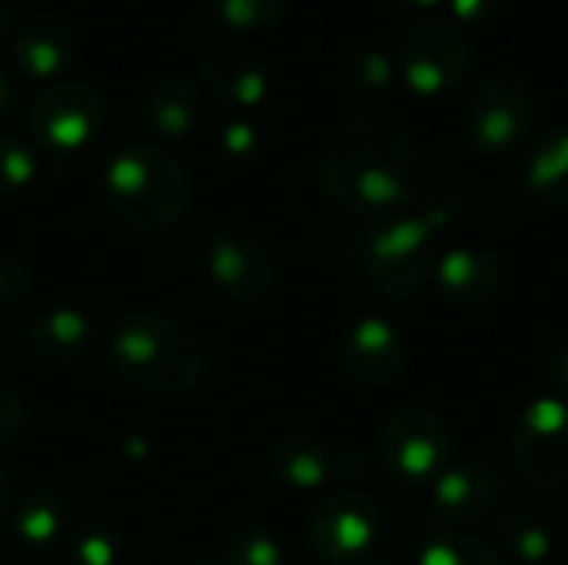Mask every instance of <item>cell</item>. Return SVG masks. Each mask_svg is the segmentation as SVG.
<instances>
[{"label": "cell", "instance_id": "cell-1", "mask_svg": "<svg viewBox=\"0 0 568 565\" xmlns=\"http://www.w3.org/2000/svg\"><path fill=\"white\" fill-rule=\"evenodd\" d=\"M316 170L326 193L359 220L389 216L416 196V140L389 113H359L323 140Z\"/></svg>", "mask_w": 568, "mask_h": 565}, {"label": "cell", "instance_id": "cell-2", "mask_svg": "<svg viewBox=\"0 0 568 565\" xmlns=\"http://www.w3.org/2000/svg\"><path fill=\"white\" fill-rule=\"evenodd\" d=\"M106 356L116 376L146 396H183L203 376L196 333L160 313L123 316L106 336Z\"/></svg>", "mask_w": 568, "mask_h": 565}, {"label": "cell", "instance_id": "cell-3", "mask_svg": "<svg viewBox=\"0 0 568 565\" xmlns=\"http://www.w3.org/2000/svg\"><path fill=\"white\" fill-rule=\"evenodd\" d=\"M103 196L123 226L156 236L180 223L190 203V180L173 153L153 143H133L106 160Z\"/></svg>", "mask_w": 568, "mask_h": 565}, {"label": "cell", "instance_id": "cell-4", "mask_svg": "<svg viewBox=\"0 0 568 565\" xmlns=\"http://www.w3.org/2000/svg\"><path fill=\"white\" fill-rule=\"evenodd\" d=\"M439 223L423 210L363 220L339 240L346 266L386 296H409L429 273V240Z\"/></svg>", "mask_w": 568, "mask_h": 565}, {"label": "cell", "instance_id": "cell-5", "mask_svg": "<svg viewBox=\"0 0 568 565\" xmlns=\"http://www.w3.org/2000/svg\"><path fill=\"white\" fill-rule=\"evenodd\" d=\"M473 67V50L453 17L426 13L413 20L399 40V73L419 97H443L456 90Z\"/></svg>", "mask_w": 568, "mask_h": 565}, {"label": "cell", "instance_id": "cell-6", "mask_svg": "<svg viewBox=\"0 0 568 565\" xmlns=\"http://www.w3.org/2000/svg\"><path fill=\"white\" fill-rule=\"evenodd\" d=\"M536 123V100L526 80L509 70L483 77L466 103L469 143L486 157L516 153Z\"/></svg>", "mask_w": 568, "mask_h": 565}, {"label": "cell", "instance_id": "cell-7", "mask_svg": "<svg viewBox=\"0 0 568 565\" xmlns=\"http://www.w3.org/2000/svg\"><path fill=\"white\" fill-rule=\"evenodd\" d=\"M106 100L87 83H53L30 103V137L40 150L70 157L106 130Z\"/></svg>", "mask_w": 568, "mask_h": 565}, {"label": "cell", "instance_id": "cell-8", "mask_svg": "<svg viewBox=\"0 0 568 565\" xmlns=\"http://www.w3.org/2000/svg\"><path fill=\"white\" fill-rule=\"evenodd\" d=\"M379 453L393 480H399L403 486H419L439 480L449 463L453 443L436 413L413 406L386 423L379 436Z\"/></svg>", "mask_w": 568, "mask_h": 565}, {"label": "cell", "instance_id": "cell-9", "mask_svg": "<svg viewBox=\"0 0 568 565\" xmlns=\"http://www.w3.org/2000/svg\"><path fill=\"white\" fill-rule=\"evenodd\" d=\"M513 456L523 480L532 486H566L568 483V403L536 400L519 413L513 433Z\"/></svg>", "mask_w": 568, "mask_h": 565}, {"label": "cell", "instance_id": "cell-10", "mask_svg": "<svg viewBox=\"0 0 568 565\" xmlns=\"http://www.w3.org/2000/svg\"><path fill=\"white\" fill-rule=\"evenodd\" d=\"M379 506L363 493H333L310 516V539L323 563H363L379 539Z\"/></svg>", "mask_w": 568, "mask_h": 565}, {"label": "cell", "instance_id": "cell-11", "mask_svg": "<svg viewBox=\"0 0 568 565\" xmlns=\"http://www.w3.org/2000/svg\"><path fill=\"white\" fill-rule=\"evenodd\" d=\"M206 276L210 283L236 300V303H256L273 290V256L250 236L223 233L206 250Z\"/></svg>", "mask_w": 568, "mask_h": 565}, {"label": "cell", "instance_id": "cell-12", "mask_svg": "<svg viewBox=\"0 0 568 565\" xmlns=\"http://www.w3.org/2000/svg\"><path fill=\"white\" fill-rule=\"evenodd\" d=\"M503 500V476L489 463H463L453 470H443L433 483V513L443 523L453 526H473Z\"/></svg>", "mask_w": 568, "mask_h": 565}, {"label": "cell", "instance_id": "cell-13", "mask_svg": "<svg viewBox=\"0 0 568 565\" xmlns=\"http://www.w3.org/2000/svg\"><path fill=\"white\" fill-rule=\"evenodd\" d=\"M353 460L356 453H336L333 446H326L323 440L310 433H290L273 443L270 470L283 486L310 493V490L329 486L333 480L353 483V473H349Z\"/></svg>", "mask_w": 568, "mask_h": 565}, {"label": "cell", "instance_id": "cell-14", "mask_svg": "<svg viewBox=\"0 0 568 565\" xmlns=\"http://www.w3.org/2000/svg\"><path fill=\"white\" fill-rule=\"evenodd\" d=\"M406 363V343L389 320L366 316L343 340V370L359 386H389Z\"/></svg>", "mask_w": 568, "mask_h": 565}, {"label": "cell", "instance_id": "cell-15", "mask_svg": "<svg viewBox=\"0 0 568 565\" xmlns=\"http://www.w3.org/2000/svg\"><path fill=\"white\" fill-rule=\"evenodd\" d=\"M200 77H203L206 93L220 107H226L233 113L256 110L270 97V87H273L270 67L260 57H253V53H246L240 47H220V50H213L203 60Z\"/></svg>", "mask_w": 568, "mask_h": 565}, {"label": "cell", "instance_id": "cell-16", "mask_svg": "<svg viewBox=\"0 0 568 565\" xmlns=\"http://www.w3.org/2000/svg\"><path fill=\"white\" fill-rule=\"evenodd\" d=\"M30 350L50 366H87L100 350L97 323L77 306H53L30 323Z\"/></svg>", "mask_w": 568, "mask_h": 565}, {"label": "cell", "instance_id": "cell-17", "mask_svg": "<svg viewBox=\"0 0 568 565\" xmlns=\"http://www.w3.org/2000/svg\"><path fill=\"white\" fill-rule=\"evenodd\" d=\"M203 120V93L190 77H163L143 100V123L160 140H183Z\"/></svg>", "mask_w": 568, "mask_h": 565}, {"label": "cell", "instance_id": "cell-18", "mask_svg": "<svg viewBox=\"0 0 568 565\" xmlns=\"http://www.w3.org/2000/svg\"><path fill=\"white\" fill-rule=\"evenodd\" d=\"M10 53H13V67L23 77H30V80H57L60 73H67L73 67L77 40L57 20H33L13 37Z\"/></svg>", "mask_w": 568, "mask_h": 565}, {"label": "cell", "instance_id": "cell-19", "mask_svg": "<svg viewBox=\"0 0 568 565\" xmlns=\"http://www.w3.org/2000/svg\"><path fill=\"white\" fill-rule=\"evenodd\" d=\"M436 283L453 303H489L503 286V270L479 250H449L436 263Z\"/></svg>", "mask_w": 568, "mask_h": 565}, {"label": "cell", "instance_id": "cell-20", "mask_svg": "<svg viewBox=\"0 0 568 565\" xmlns=\"http://www.w3.org/2000/svg\"><path fill=\"white\" fill-rule=\"evenodd\" d=\"M526 186L549 206H568V130L536 143L526 163Z\"/></svg>", "mask_w": 568, "mask_h": 565}, {"label": "cell", "instance_id": "cell-21", "mask_svg": "<svg viewBox=\"0 0 568 565\" xmlns=\"http://www.w3.org/2000/svg\"><path fill=\"white\" fill-rule=\"evenodd\" d=\"M496 543L509 559H519L526 565L546 563L552 556V529L542 516L532 509H509L496 523Z\"/></svg>", "mask_w": 568, "mask_h": 565}, {"label": "cell", "instance_id": "cell-22", "mask_svg": "<svg viewBox=\"0 0 568 565\" xmlns=\"http://www.w3.org/2000/svg\"><path fill=\"white\" fill-rule=\"evenodd\" d=\"M13 536L23 546H50L53 539L63 536L67 529V503L53 490H37L30 493L17 509L10 523Z\"/></svg>", "mask_w": 568, "mask_h": 565}, {"label": "cell", "instance_id": "cell-23", "mask_svg": "<svg viewBox=\"0 0 568 565\" xmlns=\"http://www.w3.org/2000/svg\"><path fill=\"white\" fill-rule=\"evenodd\" d=\"M396 73H399L396 63L383 50H373V47L349 50L339 63V80L356 93H383L393 87Z\"/></svg>", "mask_w": 568, "mask_h": 565}, {"label": "cell", "instance_id": "cell-24", "mask_svg": "<svg viewBox=\"0 0 568 565\" xmlns=\"http://www.w3.org/2000/svg\"><path fill=\"white\" fill-rule=\"evenodd\" d=\"M223 559L230 565H286V549L283 543L270 533V529H236L226 546H223Z\"/></svg>", "mask_w": 568, "mask_h": 565}, {"label": "cell", "instance_id": "cell-25", "mask_svg": "<svg viewBox=\"0 0 568 565\" xmlns=\"http://www.w3.org/2000/svg\"><path fill=\"white\" fill-rule=\"evenodd\" d=\"M419 565H506L489 546L469 536L456 533H439L426 543Z\"/></svg>", "mask_w": 568, "mask_h": 565}, {"label": "cell", "instance_id": "cell-26", "mask_svg": "<svg viewBox=\"0 0 568 565\" xmlns=\"http://www.w3.org/2000/svg\"><path fill=\"white\" fill-rule=\"evenodd\" d=\"M210 7L230 30H263L286 13L290 0H210Z\"/></svg>", "mask_w": 568, "mask_h": 565}, {"label": "cell", "instance_id": "cell-27", "mask_svg": "<svg viewBox=\"0 0 568 565\" xmlns=\"http://www.w3.org/2000/svg\"><path fill=\"white\" fill-rule=\"evenodd\" d=\"M40 176V157L30 143L0 137V193L30 190Z\"/></svg>", "mask_w": 568, "mask_h": 565}, {"label": "cell", "instance_id": "cell-28", "mask_svg": "<svg viewBox=\"0 0 568 565\" xmlns=\"http://www.w3.org/2000/svg\"><path fill=\"white\" fill-rule=\"evenodd\" d=\"M70 559L73 565H116L120 539L106 523H83L70 536Z\"/></svg>", "mask_w": 568, "mask_h": 565}, {"label": "cell", "instance_id": "cell-29", "mask_svg": "<svg viewBox=\"0 0 568 565\" xmlns=\"http://www.w3.org/2000/svg\"><path fill=\"white\" fill-rule=\"evenodd\" d=\"M216 150L230 163H250L263 150V130L250 117H226L216 127Z\"/></svg>", "mask_w": 568, "mask_h": 565}, {"label": "cell", "instance_id": "cell-30", "mask_svg": "<svg viewBox=\"0 0 568 565\" xmlns=\"http://www.w3.org/2000/svg\"><path fill=\"white\" fill-rule=\"evenodd\" d=\"M30 290V273L27 263H20L10 253H0V310L17 306Z\"/></svg>", "mask_w": 568, "mask_h": 565}, {"label": "cell", "instance_id": "cell-31", "mask_svg": "<svg viewBox=\"0 0 568 565\" xmlns=\"http://www.w3.org/2000/svg\"><path fill=\"white\" fill-rule=\"evenodd\" d=\"M20 430H23V403L7 383H0V450L10 446Z\"/></svg>", "mask_w": 568, "mask_h": 565}, {"label": "cell", "instance_id": "cell-32", "mask_svg": "<svg viewBox=\"0 0 568 565\" xmlns=\"http://www.w3.org/2000/svg\"><path fill=\"white\" fill-rule=\"evenodd\" d=\"M496 17V0H453L456 23H486Z\"/></svg>", "mask_w": 568, "mask_h": 565}, {"label": "cell", "instance_id": "cell-33", "mask_svg": "<svg viewBox=\"0 0 568 565\" xmlns=\"http://www.w3.org/2000/svg\"><path fill=\"white\" fill-rule=\"evenodd\" d=\"M546 370H549V380H552L556 386L568 390V340L556 343V346L549 350V356H546Z\"/></svg>", "mask_w": 568, "mask_h": 565}, {"label": "cell", "instance_id": "cell-34", "mask_svg": "<svg viewBox=\"0 0 568 565\" xmlns=\"http://www.w3.org/2000/svg\"><path fill=\"white\" fill-rule=\"evenodd\" d=\"M17 107V80L7 67H0V117Z\"/></svg>", "mask_w": 568, "mask_h": 565}, {"label": "cell", "instance_id": "cell-35", "mask_svg": "<svg viewBox=\"0 0 568 565\" xmlns=\"http://www.w3.org/2000/svg\"><path fill=\"white\" fill-rule=\"evenodd\" d=\"M10 506H13V476L7 466H0V519L7 516Z\"/></svg>", "mask_w": 568, "mask_h": 565}, {"label": "cell", "instance_id": "cell-36", "mask_svg": "<svg viewBox=\"0 0 568 565\" xmlns=\"http://www.w3.org/2000/svg\"><path fill=\"white\" fill-rule=\"evenodd\" d=\"M13 40H10V17H7V10L0 7V53L10 47Z\"/></svg>", "mask_w": 568, "mask_h": 565}, {"label": "cell", "instance_id": "cell-37", "mask_svg": "<svg viewBox=\"0 0 568 565\" xmlns=\"http://www.w3.org/2000/svg\"><path fill=\"white\" fill-rule=\"evenodd\" d=\"M399 7H409V10H429V7H439L443 0H393Z\"/></svg>", "mask_w": 568, "mask_h": 565}, {"label": "cell", "instance_id": "cell-38", "mask_svg": "<svg viewBox=\"0 0 568 565\" xmlns=\"http://www.w3.org/2000/svg\"><path fill=\"white\" fill-rule=\"evenodd\" d=\"M359 565H399L396 559H363Z\"/></svg>", "mask_w": 568, "mask_h": 565}, {"label": "cell", "instance_id": "cell-39", "mask_svg": "<svg viewBox=\"0 0 568 565\" xmlns=\"http://www.w3.org/2000/svg\"><path fill=\"white\" fill-rule=\"evenodd\" d=\"M193 565H230V563H226V559L220 556V559H196Z\"/></svg>", "mask_w": 568, "mask_h": 565}, {"label": "cell", "instance_id": "cell-40", "mask_svg": "<svg viewBox=\"0 0 568 565\" xmlns=\"http://www.w3.org/2000/svg\"><path fill=\"white\" fill-rule=\"evenodd\" d=\"M562 539H566V546H568V503H566V513H562Z\"/></svg>", "mask_w": 568, "mask_h": 565}, {"label": "cell", "instance_id": "cell-41", "mask_svg": "<svg viewBox=\"0 0 568 565\" xmlns=\"http://www.w3.org/2000/svg\"><path fill=\"white\" fill-rule=\"evenodd\" d=\"M13 3H33V0H13Z\"/></svg>", "mask_w": 568, "mask_h": 565}, {"label": "cell", "instance_id": "cell-42", "mask_svg": "<svg viewBox=\"0 0 568 565\" xmlns=\"http://www.w3.org/2000/svg\"><path fill=\"white\" fill-rule=\"evenodd\" d=\"M286 565H316V563H286Z\"/></svg>", "mask_w": 568, "mask_h": 565}]
</instances>
